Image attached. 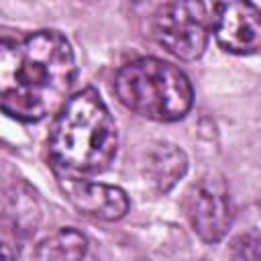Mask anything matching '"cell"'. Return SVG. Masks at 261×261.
I'll list each match as a JSON object with an SVG mask.
<instances>
[{"mask_svg":"<svg viewBox=\"0 0 261 261\" xmlns=\"http://www.w3.org/2000/svg\"><path fill=\"white\" fill-rule=\"evenodd\" d=\"M75 82V57L57 31L0 39V112L37 122L61 110Z\"/></svg>","mask_w":261,"mask_h":261,"instance_id":"6da1fadb","label":"cell"},{"mask_svg":"<svg viewBox=\"0 0 261 261\" xmlns=\"http://www.w3.org/2000/svg\"><path fill=\"white\" fill-rule=\"evenodd\" d=\"M118 133L114 118L94 88L67 98L57 112L47 153L61 177H86L108 169L116 155Z\"/></svg>","mask_w":261,"mask_h":261,"instance_id":"7a4b0ae2","label":"cell"},{"mask_svg":"<svg viewBox=\"0 0 261 261\" xmlns=\"http://www.w3.org/2000/svg\"><path fill=\"white\" fill-rule=\"evenodd\" d=\"M114 94L128 110L159 122L184 118L194 100L188 75L157 57H141L122 65L114 77Z\"/></svg>","mask_w":261,"mask_h":261,"instance_id":"3957f363","label":"cell"},{"mask_svg":"<svg viewBox=\"0 0 261 261\" xmlns=\"http://www.w3.org/2000/svg\"><path fill=\"white\" fill-rule=\"evenodd\" d=\"M212 16L202 2H167L153 16V37L171 55L184 61L198 59L206 45Z\"/></svg>","mask_w":261,"mask_h":261,"instance_id":"277c9868","label":"cell"},{"mask_svg":"<svg viewBox=\"0 0 261 261\" xmlns=\"http://www.w3.org/2000/svg\"><path fill=\"white\" fill-rule=\"evenodd\" d=\"M186 210L198 237L206 243H218L232 222V202L222 175H202L188 192Z\"/></svg>","mask_w":261,"mask_h":261,"instance_id":"5b68a950","label":"cell"},{"mask_svg":"<svg viewBox=\"0 0 261 261\" xmlns=\"http://www.w3.org/2000/svg\"><path fill=\"white\" fill-rule=\"evenodd\" d=\"M212 33L224 51L237 55L257 53L261 45L259 8L251 2H220L212 8Z\"/></svg>","mask_w":261,"mask_h":261,"instance_id":"8992f818","label":"cell"},{"mask_svg":"<svg viewBox=\"0 0 261 261\" xmlns=\"http://www.w3.org/2000/svg\"><path fill=\"white\" fill-rule=\"evenodd\" d=\"M59 186L65 198L84 214L98 218V220H118L128 212V198L126 194L108 184L90 181L82 177H61Z\"/></svg>","mask_w":261,"mask_h":261,"instance_id":"52a82bcc","label":"cell"},{"mask_svg":"<svg viewBox=\"0 0 261 261\" xmlns=\"http://www.w3.org/2000/svg\"><path fill=\"white\" fill-rule=\"evenodd\" d=\"M188 171L186 153L171 143H157L147 155V177L157 192H169Z\"/></svg>","mask_w":261,"mask_h":261,"instance_id":"ba28073f","label":"cell"},{"mask_svg":"<svg viewBox=\"0 0 261 261\" xmlns=\"http://www.w3.org/2000/svg\"><path fill=\"white\" fill-rule=\"evenodd\" d=\"M4 218L10 230L18 237H29L37 230L41 220V208L35 192L27 184L12 186L4 202Z\"/></svg>","mask_w":261,"mask_h":261,"instance_id":"9c48e42d","label":"cell"},{"mask_svg":"<svg viewBox=\"0 0 261 261\" xmlns=\"http://www.w3.org/2000/svg\"><path fill=\"white\" fill-rule=\"evenodd\" d=\"M88 251V239L75 228H59L47 237L35 251L37 261H82Z\"/></svg>","mask_w":261,"mask_h":261,"instance_id":"30bf717a","label":"cell"},{"mask_svg":"<svg viewBox=\"0 0 261 261\" xmlns=\"http://www.w3.org/2000/svg\"><path fill=\"white\" fill-rule=\"evenodd\" d=\"M0 261H16L14 255H12V251L4 243H0Z\"/></svg>","mask_w":261,"mask_h":261,"instance_id":"8fae6325","label":"cell"}]
</instances>
